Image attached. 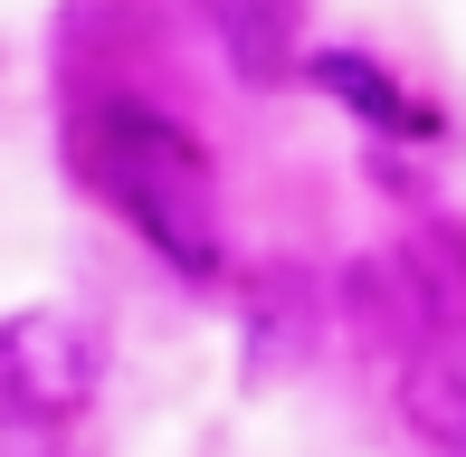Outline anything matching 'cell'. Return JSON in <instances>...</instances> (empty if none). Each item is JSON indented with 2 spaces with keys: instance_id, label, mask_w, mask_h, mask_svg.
<instances>
[{
  "instance_id": "obj_1",
  "label": "cell",
  "mask_w": 466,
  "mask_h": 457,
  "mask_svg": "<svg viewBox=\"0 0 466 457\" xmlns=\"http://www.w3.org/2000/svg\"><path fill=\"white\" fill-rule=\"evenodd\" d=\"M86 162L105 181L124 219L181 267V277H209L219 267V200H209V162L190 143L181 115L143 106V96H105L86 124Z\"/></svg>"
},
{
  "instance_id": "obj_2",
  "label": "cell",
  "mask_w": 466,
  "mask_h": 457,
  "mask_svg": "<svg viewBox=\"0 0 466 457\" xmlns=\"http://www.w3.org/2000/svg\"><path fill=\"white\" fill-rule=\"evenodd\" d=\"M0 401L29 410V420H67V410L96 401V334L57 305H29V315L0 324Z\"/></svg>"
},
{
  "instance_id": "obj_3",
  "label": "cell",
  "mask_w": 466,
  "mask_h": 457,
  "mask_svg": "<svg viewBox=\"0 0 466 457\" xmlns=\"http://www.w3.org/2000/svg\"><path fill=\"white\" fill-rule=\"evenodd\" d=\"M400 420H410L419 448L466 457V352H457V343L400 352Z\"/></svg>"
},
{
  "instance_id": "obj_4",
  "label": "cell",
  "mask_w": 466,
  "mask_h": 457,
  "mask_svg": "<svg viewBox=\"0 0 466 457\" xmlns=\"http://www.w3.org/2000/svg\"><path fill=\"white\" fill-rule=\"evenodd\" d=\"M209 29H219L228 67L248 86H286L295 76V0H209Z\"/></svg>"
},
{
  "instance_id": "obj_5",
  "label": "cell",
  "mask_w": 466,
  "mask_h": 457,
  "mask_svg": "<svg viewBox=\"0 0 466 457\" xmlns=\"http://www.w3.org/2000/svg\"><path fill=\"white\" fill-rule=\"evenodd\" d=\"M390 267L410 277V296L429 305V324H457V315H466V248H457L438 219H419L410 239H400V258H390Z\"/></svg>"
}]
</instances>
